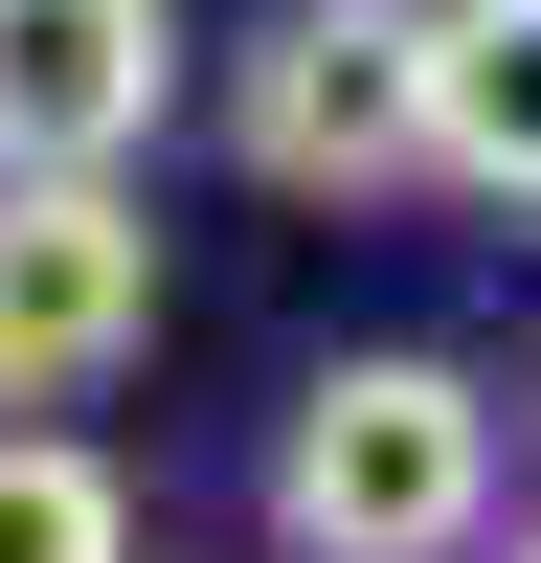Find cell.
<instances>
[{
	"label": "cell",
	"instance_id": "obj_1",
	"mask_svg": "<svg viewBox=\"0 0 541 563\" xmlns=\"http://www.w3.org/2000/svg\"><path fill=\"white\" fill-rule=\"evenodd\" d=\"M496 519V406L451 361H316L270 429V541L294 563H474Z\"/></svg>",
	"mask_w": 541,
	"mask_h": 563
},
{
	"label": "cell",
	"instance_id": "obj_2",
	"mask_svg": "<svg viewBox=\"0 0 541 563\" xmlns=\"http://www.w3.org/2000/svg\"><path fill=\"white\" fill-rule=\"evenodd\" d=\"M429 0H294V23L249 45V90H225V135H249V180H294V203H361V180L429 158Z\"/></svg>",
	"mask_w": 541,
	"mask_h": 563
},
{
	"label": "cell",
	"instance_id": "obj_3",
	"mask_svg": "<svg viewBox=\"0 0 541 563\" xmlns=\"http://www.w3.org/2000/svg\"><path fill=\"white\" fill-rule=\"evenodd\" d=\"M158 339V203L135 180H0V406H68Z\"/></svg>",
	"mask_w": 541,
	"mask_h": 563
},
{
	"label": "cell",
	"instance_id": "obj_5",
	"mask_svg": "<svg viewBox=\"0 0 541 563\" xmlns=\"http://www.w3.org/2000/svg\"><path fill=\"white\" fill-rule=\"evenodd\" d=\"M429 158L474 203H541V0H429Z\"/></svg>",
	"mask_w": 541,
	"mask_h": 563
},
{
	"label": "cell",
	"instance_id": "obj_7",
	"mask_svg": "<svg viewBox=\"0 0 541 563\" xmlns=\"http://www.w3.org/2000/svg\"><path fill=\"white\" fill-rule=\"evenodd\" d=\"M519 563H541V541H519Z\"/></svg>",
	"mask_w": 541,
	"mask_h": 563
},
{
	"label": "cell",
	"instance_id": "obj_4",
	"mask_svg": "<svg viewBox=\"0 0 541 563\" xmlns=\"http://www.w3.org/2000/svg\"><path fill=\"white\" fill-rule=\"evenodd\" d=\"M180 90L158 0H0V180H113Z\"/></svg>",
	"mask_w": 541,
	"mask_h": 563
},
{
	"label": "cell",
	"instance_id": "obj_6",
	"mask_svg": "<svg viewBox=\"0 0 541 563\" xmlns=\"http://www.w3.org/2000/svg\"><path fill=\"white\" fill-rule=\"evenodd\" d=\"M0 563H135L113 451H68V429H0Z\"/></svg>",
	"mask_w": 541,
	"mask_h": 563
}]
</instances>
